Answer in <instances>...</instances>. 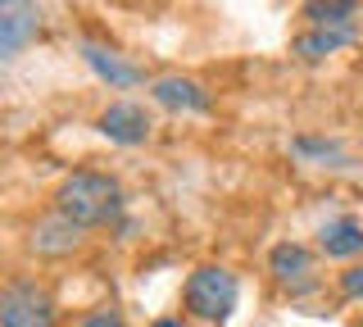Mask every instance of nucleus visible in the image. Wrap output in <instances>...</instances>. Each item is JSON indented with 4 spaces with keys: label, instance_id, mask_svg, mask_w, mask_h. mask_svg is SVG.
<instances>
[{
    "label": "nucleus",
    "instance_id": "39448f33",
    "mask_svg": "<svg viewBox=\"0 0 363 327\" xmlns=\"http://www.w3.org/2000/svg\"><path fill=\"white\" fill-rule=\"evenodd\" d=\"M41 32V9L28 0H5L0 5V60H14L23 41H32Z\"/></svg>",
    "mask_w": 363,
    "mask_h": 327
},
{
    "label": "nucleus",
    "instance_id": "7ed1b4c3",
    "mask_svg": "<svg viewBox=\"0 0 363 327\" xmlns=\"http://www.w3.org/2000/svg\"><path fill=\"white\" fill-rule=\"evenodd\" d=\"M0 327H55V300L37 282H9L0 291Z\"/></svg>",
    "mask_w": 363,
    "mask_h": 327
},
{
    "label": "nucleus",
    "instance_id": "ddd939ff",
    "mask_svg": "<svg viewBox=\"0 0 363 327\" xmlns=\"http://www.w3.org/2000/svg\"><path fill=\"white\" fill-rule=\"evenodd\" d=\"M291 150H295V155H304V160H336L340 145H336V141H327V137H295V141H291Z\"/></svg>",
    "mask_w": 363,
    "mask_h": 327
},
{
    "label": "nucleus",
    "instance_id": "2eb2a0df",
    "mask_svg": "<svg viewBox=\"0 0 363 327\" xmlns=\"http://www.w3.org/2000/svg\"><path fill=\"white\" fill-rule=\"evenodd\" d=\"M82 327H123V323L113 318V314H96V318H86Z\"/></svg>",
    "mask_w": 363,
    "mask_h": 327
},
{
    "label": "nucleus",
    "instance_id": "4468645a",
    "mask_svg": "<svg viewBox=\"0 0 363 327\" xmlns=\"http://www.w3.org/2000/svg\"><path fill=\"white\" fill-rule=\"evenodd\" d=\"M340 296L363 300V264H350L345 273H340Z\"/></svg>",
    "mask_w": 363,
    "mask_h": 327
},
{
    "label": "nucleus",
    "instance_id": "1a4fd4ad",
    "mask_svg": "<svg viewBox=\"0 0 363 327\" xmlns=\"http://www.w3.org/2000/svg\"><path fill=\"white\" fill-rule=\"evenodd\" d=\"M318 245H323L327 259L363 255V223H359V218H332V223H323V232H318Z\"/></svg>",
    "mask_w": 363,
    "mask_h": 327
},
{
    "label": "nucleus",
    "instance_id": "f257e3e1",
    "mask_svg": "<svg viewBox=\"0 0 363 327\" xmlns=\"http://www.w3.org/2000/svg\"><path fill=\"white\" fill-rule=\"evenodd\" d=\"M55 214H64L77 228H113L123 218V187L113 173H96V168H77L68 173L60 191H55Z\"/></svg>",
    "mask_w": 363,
    "mask_h": 327
},
{
    "label": "nucleus",
    "instance_id": "9d476101",
    "mask_svg": "<svg viewBox=\"0 0 363 327\" xmlns=\"http://www.w3.org/2000/svg\"><path fill=\"white\" fill-rule=\"evenodd\" d=\"M354 41V32H340V28H309V32H300V37L291 41V50L300 55L304 64H318V60H327V55H336L340 46H350Z\"/></svg>",
    "mask_w": 363,
    "mask_h": 327
},
{
    "label": "nucleus",
    "instance_id": "423d86ee",
    "mask_svg": "<svg viewBox=\"0 0 363 327\" xmlns=\"http://www.w3.org/2000/svg\"><path fill=\"white\" fill-rule=\"evenodd\" d=\"M96 128L105 132L109 141H118V145H141L145 137H150V114H145L136 100H113L105 114H100Z\"/></svg>",
    "mask_w": 363,
    "mask_h": 327
},
{
    "label": "nucleus",
    "instance_id": "6e6552de",
    "mask_svg": "<svg viewBox=\"0 0 363 327\" xmlns=\"http://www.w3.org/2000/svg\"><path fill=\"white\" fill-rule=\"evenodd\" d=\"M82 60L91 64V73L105 77V82H109V87H118V92H123V87H141V82H145V73L136 69V64H123L113 50L96 46V41H82Z\"/></svg>",
    "mask_w": 363,
    "mask_h": 327
},
{
    "label": "nucleus",
    "instance_id": "9b49d317",
    "mask_svg": "<svg viewBox=\"0 0 363 327\" xmlns=\"http://www.w3.org/2000/svg\"><path fill=\"white\" fill-rule=\"evenodd\" d=\"M77 241H82V228L68 223L64 214H50V218L37 223V232H32V250H41V255H64V250H73Z\"/></svg>",
    "mask_w": 363,
    "mask_h": 327
},
{
    "label": "nucleus",
    "instance_id": "20e7f679",
    "mask_svg": "<svg viewBox=\"0 0 363 327\" xmlns=\"http://www.w3.org/2000/svg\"><path fill=\"white\" fill-rule=\"evenodd\" d=\"M268 273L281 282V287L291 291V296H304V291H313L318 287V259L309 245H300V241H281V245H272L268 250Z\"/></svg>",
    "mask_w": 363,
    "mask_h": 327
},
{
    "label": "nucleus",
    "instance_id": "f8f14e48",
    "mask_svg": "<svg viewBox=\"0 0 363 327\" xmlns=\"http://www.w3.org/2000/svg\"><path fill=\"white\" fill-rule=\"evenodd\" d=\"M304 18H309L313 28H340V32H354V14H359V5H327V0H309V5L300 9Z\"/></svg>",
    "mask_w": 363,
    "mask_h": 327
},
{
    "label": "nucleus",
    "instance_id": "dca6fc26",
    "mask_svg": "<svg viewBox=\"0 0 363 327\" xmlns=\"http://www.w3.org/2000/svg\"><path fill=\"white\" fill-rule=\"evenodd\" d=\"M155 327H182V323H177V318H159Z\"/></svg>",
    "mask_w": 363,
    "mask_h": 327
},
{
    "label": "nucleus",
    "instance_id": "f03ea898",
    "mask_svg": "<svg viewBox=\"0 0 363 327\" xmlns=\"http://www.w3.org/2000/svg\"><path fill=\"white\" fill-rule=\"evenodd\" d=\"M182 300H186V309L196 314V318H204V323H227V318H232V309H236V277H232V268L200 264L196 273L186 277Z\"/></svg>",
    "mask_w": 363,
    "mask_h": 327
},
{
    "label": "nucleus",
    "instance_id": "0eeeda50",
    "mask_svg": "<svg viewBox=\"0 0 363 327\" xmlns=\"http://www.w3.org/2000/svg\"><path fill=\"white\" fill-rule=\"evenodd\" d=\"M150 96L164 109H173V114H204V109H209V92H204L196 77H182V73L155 77V82H150Z\"/></svg>",
    "mask_w": 363,
    "mask_h": 327
}]
</instances>
